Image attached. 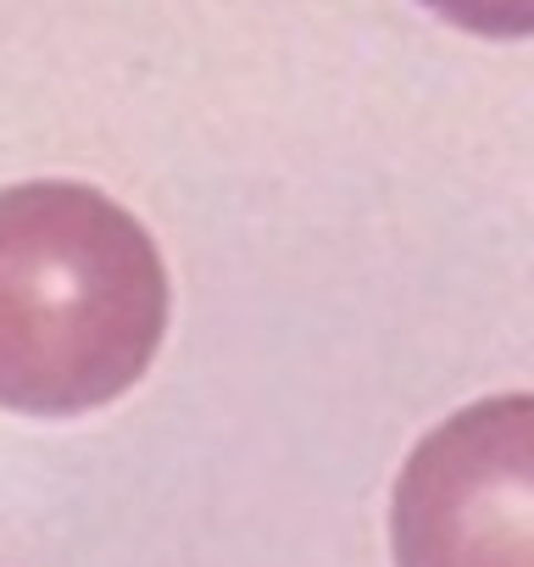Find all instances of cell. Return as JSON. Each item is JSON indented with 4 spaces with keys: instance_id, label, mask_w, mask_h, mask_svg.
I'll return each mask as SVG.
<instances>
[{
    "instance_id": "3957f363",
    "label": "cell",
    "mask_w": 534,
    "mask_h": 567,
    "mask_svg": "<svg viewBox=\"0 0 534 567\" xmlns=\"http://www.w3.org/2000/svg\"><path fill=\"white\" fill-rule=\"evenodd\" d=\"M418 7L479 40H534V0H418Z\"/></svg>"
},
{
    "instance_id": "7a4b0ae2",
    "label": "cell",
    "mask_w": 534,
    "mask_h": 567,
    "mask_svg": "<svg viewBox=\"0 0 534 567\" xmlns=\"http://www.w3.org/2000/svg\"><path fill=\"white\" fill-rule=\"evenodd\" d=\"M396 567H534V395H484L434 423L390 501Z\"/></svg>"
},
{
    "instance_id": "6da1fadb",
    "label": "cell",
    "mask_w": 534,
    "mask_h": 567,
    "mask_svg": "<svg viewBox=\"0 0 534 567\" xmlns=\"http://www.w3.org/2000/svg\"><path fill=\"white\" fill-rule=\"evenodd\" d=\"M173 284L151 228L95 184L0 189V406L79 417L129 395L167 334Z\"/></svg>"
}]
</instances>
